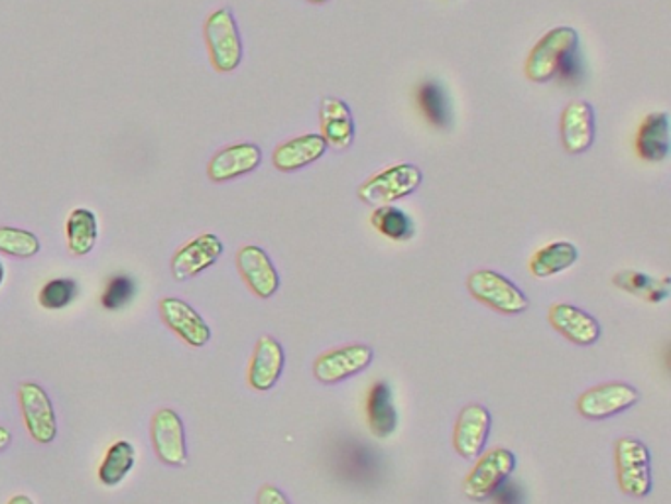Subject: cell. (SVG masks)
I'll return each instance as SVG.
<instances>
[{
	"instance_id": "1",
	"label": "cell",
	"mask_w": 671,
	"mask_h": 504,
	"mask_svg": "<svg viewBox=\"0 0 671 504\" xmlns=\"http://www.w3.org/2000/svg\"><path fill=\"white\" fill-rule=\"evenodd\" d=\"M467 288L473 298L504 316H520L529 308L528 296L492 268L475 270L467 279Z\"/></svg>"
},
{
	"instance_id": "20",
	"label": "cell",
	"mask_w": 671,
	"mask_h": 504,
	"mask_svg": "<svg viewBox=\"0 0 671 504\" xmlns=\"http://www.w3.org/2000/svg\"><path fill=\"white\" fill-rule=\"evenodd\" d=\"M327 148L329 146L321 134H304L278 146L272 155V162L280 172H295L324 158Z\"/></svg>"
},
{
	"instance_id": "6",
	"label": "cell",
	"mask_w": 671,
	"mask_h": 504,
	"mask_svg": "<svg viewBox=\"0 0 671 504\" xmlns=\"http://www.w3.org/2000/svg\"><path fill=\"white\" fill-rule=\"evenodd\" d=\"M617 477L622 493L644 499L651 493L650 450L636 438H621L614 445Z\"/></svg>"
},
{
	"instance_id": "21",
	"label": "cell",
	"mask_w": 671,
	"mask_h": 504,
	"mask_svg": "<svg viewBox=\"0 0 671 504\" xmlns=\"http://www.w3.org/2000/svg\"><path fill=\"white\" fill-rule=\"evenodd\" d=\"M636 152L644 162L660 164L670 156V116L651 113L642 121L636 134Z\"/></svg>"
},
{
	"instance_id": "2",
	"label": "cell",
	"mask_w": 671,
	"mask_h": 504,
	"mask_svg": "<svg viewBox=\"0 0 671 504\" xmlns=\"http://www.w3.org/2000/svg\"><path fill=\"white\" fill-rule=\"evenodd\" d=\"M580 48V34L571 26L549 30L532 48L526 60V77L534 83H548L558 77L561 63L573 50Z\"/></svg>"
},
{
	"instance_id": "5",
	"label": "cell",
	"mask_w": 671,
	"mask_h": 504,
	"mask_svg": "<svg viewBox=\"0 0 671 504\" xmlns=\"http://www.w3.org/2000/svg\"><path fill=\"white\" fill-rule=\"evenodd\" d=\"M516 469V455L507 447H495L487 453H480L477 464L465 477L463 491L471 501L483 503L497 493L500 484L509 479Z\"/></svg>"
},
{
	"instance_id": "26",
	"label": "cell",
	"mask_w": 671,
	"mask_h": 504,
	"mask_svg": "<svg viewBox=\"0 0 671 504\" xmlns=\"http://www.w3.org/2000/svg\"><path fill=\"white\" fill-rule=\"evenodd\" d=\"M370 223L377 229L382 237L396 241V243H406L412 241L416 235V223L414 219L407 216L404 209L392 206H380L373 211Z\"/></svg>"
},
{
	"instance_id": "15",
	"label": "cell",
	"mask_w": 671,
	"mask_h": 504,
	"mask_svg": "<svg viewBox=\"0 0 671 504\" xmlns=\"http://www.w3.org/2000/svg\"><path fill=\"white\" fill-rule=\"evenodd\" d=\"M561 143L570 155H583L595 143V109L593 105L575 99L561 114Z\"/></svg>"
},
{
	"instance_id": "18",
	"label": "cell",
	"mask_w": 671,
	"mask_h": 504,
	"mask_svg": "<svg viewBox=\"0 0 671 504\" xmlns=\"http://www.w3.org/2000/svg\"><path fill=\"white\" fill-rule=\"evenodd\" d=\"M263 162L260 146L253 143H239L227 146L211 158L207 165V175L213 182H229L239 175L251 174Z\"/></svg>"
},
{
	"instance_id": "14",
	"label": "cell",
	"mask_w": 671,
	"mask_h": 504,
	"mask_svg": "<svg viewBox=\"0 0 671 504\" xmlns=\"http://www.w3.org/2000/svg\"><path fill=\"white\" fill-rule=\"evenodd\" d=\"M236 267L246 286L258 298L268 299L280 290V276L265 248L246 245L236 253Z\"/></svg>"
},
{
	"instance_id": "3",
	"label": "cell",
	"mask_w": 671,
	"mask_h": 504,
	"mask_svg": "<svg viewBox=\"0 0 671 504\" xmlns=\"http://www.w3.org/2000/svg\"><path fill=\"white\" fill-rule=\"evenodd\" d=\"M205 40L217 72H234L243 62V40L231 9H219L207 19Z\"/></svg>"
},
{
	"instance_id": "28",
	"label": "cell",
	"mask_w": 671,
	"mask_h": 504,
	"mask_svg": "<svg viewBox=\"0 0 671 504\" xmlns=\"http://www.w3.org/2000/svg\"><path fill=\"white\" fill-rule=\"evenodd\" d=\"M614 284L622 290H629L636 296L648 299L651 304L661 302V299L668 298V292H670V280H663V282H656L650 279L648 274H642L636 270H626L614 276Z\"/></svg>"
},
{
	"instance_id": "25",
	"label": "cell",
	"mask_w": 671,
	"mask_h": 504,
	"mask_svg": "<svg viewBox=\"0 0 671 504\" xmlns=\"http://www.w3.org/2000/svg\"><path fill=\"white\" fill-rule=\"evenodd\" d=\"M68 248L75 257H85L91 253L99 237L97 217L89 209H73L72 216L65 223Z\"/></svg>"
},
{
	"instance_id": "7",
	"label": "cell",
	"mask_w": 671,
	"mask_h": 504,
	"mask_svg": "<svg viewBox=\"0 0 671 504\" xmlns=\"http://www.w3.org/2000/svg\"><path fill=\"white\" fill-rule=\"evenodd\" d=\"M640 401V392L626 382H607L583 392L577 398V410L589 420H607L629 410Z\"/></svg>"
},
{
	"instance_id": "4",
	"label": "cell",
	"mask_w": 671,
	"mask_h": 504,
	"mask_svg": "<svg viewBox=\"0 0 671 504\" xmlns=\"http://www.w3.org/2000/svg\"><path fill=\"white\" fill-rule=\"evenodd\" d=\"M424 182L422 170L414 164L387 168L358 187V197L366 206H390L398 199L412 196Z\"/></svg>"
},
{
	"instance_id": "29",
	"label": "cell",
	"mask_w": 671,
	"mask_h": 504,
	"mask_svg": "<svg viewBox=\"0 0 671 504\" xmlns=\"http://www.w3.org/2000/svg\"><path fill=\"white\" fill-rule=\"evenodd\" d=\"M0 253L19 258L36 257L40 253V241L30 231L0 226Z\"/></svg>"
},
{
	"instance_id": "8",
	"label": "cell",
	"mask_w": 671,
	"mask_h": 504,
	"mask_svg": "<svg viewBox=\"0 0 671 504\" xmlns=\"http://www.w3.org/2000/svg\"><path fill=\"white\" fill-rule=\"evenodd\" d=\"M375 359V351L363 343L327 351L314 362V377L324 384H335L366 371Z\"/></svg>"
},
{
	"instance_id": "32",
	"label": "cell",
	"mask_w": 671,
	"mask_h": 504,
	"mask_svg": "<svg viewBox=\"0 0 671 504\" xmlns=\"http://www.w3.org/2000/svg\"><path fill=\"white\" fill-rule=\"evenodd\" d=\"M560 75L563 82L577 83L583 77V58H581V50H573V52L563 60L560 67Z\"/></svg>"
},
{
	"instance_id": "13",
	"label": "cell",
	"mask_w": 671,
	"mask_h": 504,
	"mask_svg": "<svg viewBox=\"0 0 671 504\" xmlns=\"http://www.w3.org/2000/svg\"><path fill=\"white\" fill-rule=\"evenodd\" d=\"M160 316L170 330L185 341L190 347H205L211 340V330L187 302L180 298H163L160 302Z\"/></svg>"
},
{
	"instance_id": "9",
	"label": "cell",
	"mask_w": 671,
	"mask_h": 504,
	"mask_svg": "<svg viewBox=\"0 0 671 504\" xmlns=\"http://www.w3.org/2000/svg\"><path fill=\"white\" fill-rule=\"evenodd\" d=\"M19 402L32 440L38 443L53 442L58 435V420L46 391L34 382H24L19 389Z\"/></svg>"
},
{
	"instance_id": "23",
	"label": "cell",
	"mask_w": 671,
	"mask_h": 504,
	"mask_svg": "<svg viewBox=\"0 0 671 504\" xmlns=\"http://www.w3.org/2000/svg\"><path fill=\"white\" fill-rule=\"evenodd\" d=\"M580 260V250L568 241H556L546 247L536 250V255L529 260V272L536 279H549L565 272Z\"/></svg>"
},
{
	"instance_id": "12",
	"label": "cell",
	"mask_w": 671,
	"mask_h": 504,
	"mask_svg": "<svg viewBox=\"0 0 671 504\" xmlns=\"http://www.w3.org/2000/svg\"><path fill=\"white\" fill-rule=\"evenodd\" d=\"M223 243L213 233H205L185 243L172 258V274L175 280H190L213 267L223 255Z\"/></svg>"
},
{
	"instance_id": "19",
	"label": "cell",
	"mask_w": 671,
	"mask_h": 504,
	"mask_svg": "<svg viewBox=\"0 0 671 504\" xmlns=\"http://www.w3.org/2000/svg\"><path fill=\"white\" fill-rule=\"evenodd\" d=\"M321 136L327 146L335 150H346L355 140V119L349 105L339 97H324L319 107Z\"/></svg>"
},
{
	"instance_id": "17",
	"label": "cell",
	"mask_w": 671,
	"mask_h": 504,
	"mask_svg": "<svg viewBox=\"0 0 671 504\" xmlns=\"http://www.w3.org/2000/svg\"><path fill=\"white\" fill-rule=\"evenodd\" d=\"M548 318L553 330L560 331L565 340H570L580 347H589L599 341V321L577 306L561 304V302L553 304L549 308Z\"/></svg>"
},
{
	"instance_id": "33",
	"label": "cell",
	"mask_w": 671,
	"mask_h": 504,
	"mask_svg": "<svg viewBox=\"0 0 671 504\" xmlns=\"http://www.w3.org/2000/svg\"><path fill=\"white\" fill-rule=\"evenodd\" d=\"M256 504H292L290 503V499L285 496L278 487L274 484H265L260 491H258V496H256Z\"/></svg>"
},
{
	"instance_id": "11",
	"label": "cell",
	"mask_w": 671,
	"mask_h": 504,
	"mask_svg": "<svg viewBox=\"0 0 671 504\" xmlns=\"http://www.w3.org/2000/svg\"><path fill=\"white\" fill-rule=\"evenodd\" d=\"M152 445L158 459L163 464L173 467H183L187 464V445H185L182 418L170 408H162L154 414Z\"/></svg>"
},
{
	"instance_id": "35",
	"label": "cell",
	"mask_w": 671,
	"mask_h": 504,
	"mask_svg": "<svg viewBox=\"0 0 671 504\" xmlns=\"http://www.w3.org/2000/svg\"><path fill=\"white\" fill-rule=\"evenodd\" d=\"M9 504H34V503H32L30 499H28L26 494H16V496H12L11 501H9Z\"/></svg>"
},
{
	"instance_id": "37",
	"label": "cell",
	"mask_w": 671,
	"mask_h": 504,
	"mask_svg": "<svg viewBox=\"0 0 671 504\" xmlns=\"http://www.w3.org/2000/svg\"><path fill=\"white\" fill-rule=\"evenodd\" d=\"M307 2H312V4H324V2H329V0H307Z\"/></svg>"
},
{
	"instance_id": "31",
	"label": "cell",
	"mask_w": 671,
	"mask_h": 504,
	"mask_svg": "<svg viewBox=\"0 0 671 504\" xmlns=\"http://www.w3.org/2000/svg\"><path fill=\"white\" fill-rule=\"evenodd\" d=\"M134 282L129 276H114L107 284V290L102 294V306L107 309H121L133 299Z\"/></svg>"
},
{
	"instance_id": "27",
	"label": "cell",
	"mask_w": 671,
	"mask_h": 504,
	"mask_svg": "<svg viewBox=\"0 0 671 504\" xmlns=\"http://www.w3.org/2000/svg\"><path fill=\"white\" fill-rule=\"evenodd\" d=\"M134 462H136V452H134L133 443H112L109 452L105 453V459L99 467L101 483L107 487L121 483L122 479L133 471Z\"/></svg>"
},
{
	"instance_id": "10",
	"label": "cell",
	"mask_w": 671,
	"mask_h": 504,
	"mask_svg": "<svg viewBox=\"0 0 671 504\" xmlns=\"http://www.w3.org/2000/svg\"><path fill=\"white\" fill-rule=\"evenodd\" d=\"M492 428V416L483 404H467L459 414L453 430V447L463 459H477L485 452V445Z\"/></svg>"
},
{
	"instance_id": "16",
	"label": "cell",
	"mask_w": 671,
	"mask_h": 504,
	"mask_svg": "<svg viewBox=\"0 0 671 504\" xmlns=\"http://www.w3.org/2000/svg\"><path fill=\"white\" fill-rule=\"evenodd\" d=\"M285 367L284 347L270 335H263L256 343L251 367H248V384L258 392L274 389Z\"/></svg>"
},
{
	"instance_id": "36",
	"label": "cell",
	"mask_w": 671,
	"mask_h": 504,
	"mask_svg": "<svg viewBox=\"0 0 671 504\" xmlns=\"http://www.w3.org/2000/svg\"><path fill=\"white\" fill-rule=\"evenodd\" d=\"M2 280H4V267H2V262H0V284H2Z\"/></svg>"
},
{
	"instance_id": "24",
	"label": "cell",
	"mask_w": 671,
	"mask_h": 504,
	"mask_svg": "<svg viewBox=\"0 0 671 504\" xmlns=\"http://www.w3.org/2000/svg\"><path fill=\"white\" fill-rule=\"evenodd\" d=\"M417 105L429 123L438 128H449L453 124V105L443 83L426 79L417 89Z\"/></svg>"
},
{
	"instance_id": "30",
	"label": "cell",
	"mask_w": 671,
	"mask_h": 504,
	"mask_svg": "<svg viewBox=\"0 0 671 504\" xmlns=\"http://www.w3.org/2000/svg\"><path fill=\"white\" fill-rule=\"evenodd\" d=\"M80 288L73 280H51L40 292L41 308L61 309L70 306L77 298Z\"/></svg>"
},
{
	"instance_id": "34",
	"label": "cell",
	"mask_w": 671,
	"mask_h": 504,
	"mask_svg": "<svg viewBox=\"0 0 671 504\" xmlns=\"http://www.w3.org/2000/svg\"><path fill=\"white\" fill-rule=\"evenodd\" d=\"M11 442H12L11 432H9L7 428H2V426H0V452H2V450H7V447L11 445Z\"/></svg>"
},
{
	"instance_id": "22",
	"label": "cell",
	"mask_w": 671,
	"mask_h": 504,
	"mask_svg": "<svg viewBox=\"0 0 671 504\" xmlns=\"http://www.w3.org/2000/svg\"><path fill=\"white\" fill-rule=\"evenodd\" d=\"M368 428L378 440H388L398 428V411L392 389L387 381H377L368 391L366 401Z\"/></svg>"
}]
</instances>
